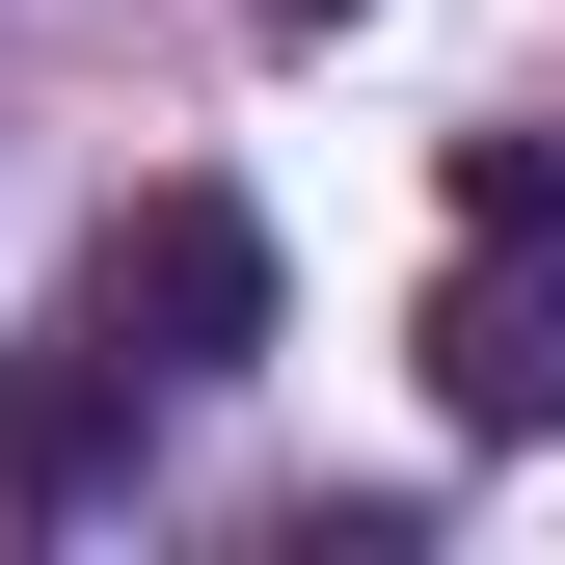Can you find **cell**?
I'll use <instances>...</instances> for the list:
<instances>
[{
    "instance_id": "1",
    "label": "cell",
    "mask_w": 565,
    "mask_h": 565,
    "mask_svg": "<svg viewBox=\"0 0 565 565\" xmlns=\"http://www.w3.org/2000/svg\"><path fill=\"white\" fill-rule=\"evenodd\" d=\"M82 323L135 350V377H243V350H269V216H243V189H135L108 269H82Z\"/></svg>"
},
{
    "instance_id": "2",
    "label": "cell",
    "mask_w": 565,
    "mask_h": 565,
    "mask_svg": "<svg viewBox=\"0 0 565 565\" xmlns=\"http://www.w3.org/2000/svg\"><path fill=\"white\" fill-rule=\"evenodd\" d=\"M108 458H135V350H108V323L0 350V512H82Z\"/></svg>"
},
{
    "instance_id": "4",
    "label": "cell",
    "mask_w": 565,
    "mask_h": 565,
    "mask_svg": "<svg viewBox=\"0 0 565 565\" xmlns=\"http://www.w3.org/2000/svg\"><path fill=\"white\" fill-rule=\"evenodd\" d=\"M269 28H350V0H269Z\"/></svg>"
},
{
    "instance_id": "3",
    "label": "cell",
    "mask_w": 565,
    "mask_h": 565,
    "mask_svg": "<svg viewBox=\"0 0 565 565\" xmlns=\"http://www.w3.org/2000/svg\"><path fill=\"white\" fill-rule=\"evenodd\" d=\"M431 404H458V431H565V297H539V269H458V297H431Z\"/></svg>"
}]
</instances>
